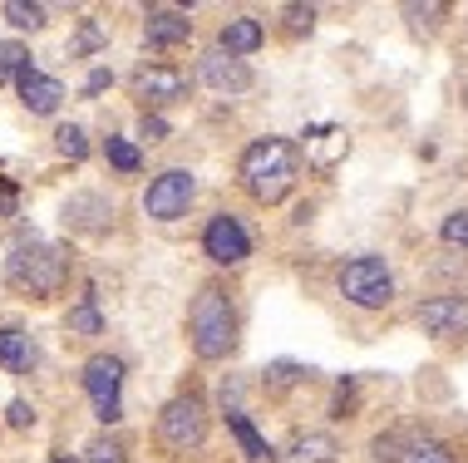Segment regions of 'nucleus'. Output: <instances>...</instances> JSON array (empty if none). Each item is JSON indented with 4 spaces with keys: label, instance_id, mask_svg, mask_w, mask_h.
<instances>
[{
    "label": "nucleus",
    "instance_id": "obj_1",
    "mask_svg": "<svg viewBox=\"0 0 468 463\" xmlns=\"http://www.w3.org/2000/svg\"><path fill=\"white\" fill-rule=\"evenodd\" d=\"M237 178L261 207H276L291 197V187L301 178V153L291 139H257L237 163Z\"/></svg>",
    "mask_w": 468,
    "mask_h": 463
},
{
    "label": "nucleus",
    "instance_id": "obj_2",
    "mask_svg": "<svg viewBox=\"0 0 468 463\" xmlns=\"http://www.w3.org/2000/svg\"><path fill=\"white\" fill-rule=\"evenodd\" d=\"M69 247L59 242H40V237H30V242H16L5 257V281L16 286V291L35 296V301H45V296H59L69 281Z\"/></svg>",
    "mask_w": 468,
    "mask_h": 463
},
{
    "label": "nucleus",
    "instance_id": "obj_3",
    "mask_svg": "<svg viewBox=\"0 0 468 463\" xmlns=\"http://www.w3.org/2000/svg\"><path fill=\"white\" fill-rule=\"evenodd\" d=\"M187 341L197 360H227L237 350V310L222 286H202L187 306Z\"/></svg>",
    "mask_w": 468,
    "mask_h": 463
},
{
    "label": "nucleus",
    "instance_id": "obj_4",
    "mask_svg": "<svg viewBox=\"0 0 468 463\" xmlns=\"http://www.w3.org/2000/svg\"><path fill=\"white\" fill-rule=\"evenodd\" d=\"M340 296L360 310H385L395 301V277H389L385 257H356L340 267Z\"/></svg>",
    "mask_w": 468,
    "mask_h": 463
},
{
    "label": "nucleus",
    "instance_id": "obj_5",
    "mask_svg": "<svg viewBox=\"0 0 468 463\" xmlns=\"http://www.w3.org/2000/svg\"><path fill=\"white\" fill-rule=\"evenodd\" d=\"M202 439H207V405L197 395L168 399L158 415V444L168 454H193V448H202Z\"/></svg>",
    "mask_w": 468,
    "mask_h": 463
},
{
    "label": "nucleus",
    "instance_id": "obj_6",
    "mask_svg": "<svg viewBox=\"0 0 468 463\" xmlns=\"http://www.w3.org/2000/svg\"><path fill=\"white\" fill-rule=\"evenodd\" d=\"M84 395L94 405V419L119 424L123 419V360L119 355H94L84 365Z\"/></svg>",
    "mask_w": 468,
    "mask_h": 463
},
{
    "label": "nucleus",
    "instance_id": "obj_7",
    "mask_svg": "<svg viewBox=\"0 0 468 463\" xmlns=\"http://www.w3.org/2000/svg\"><path fill=\"white\" fill-rule=\"evenodd\" d=\"M193 193H197L193 173H187V168H168V173H158V178L148 183L144 212L154 222H178V217H187V207H193Z\"/></svg>",
    "mask_w": 468,
    "mask_h": 463
},
{
    "label": "nucleus",
    "instance_id": "obj_8",
    "mask_svg": "<svg viewBox=\"0 0 468 463\" xmlns=\"http://www.w3.org/2000/svg\"><path fill=\"white\" fill-rule=\"evenodd\" d=\"M202 252L218 261V267H242V261L251 257V237L242 227V217L218 212V217L207 222V232H202Z\"/></svg>",
    "mask_w": 468,
    "mask_h": 463
},
{
    "label": "nucleus",
    "instance_id": "obj_9",
    "mask_svg": "<svg viewBox=\"0 0 468 463\" xmlns=\"http://www.w3.org/2000/svg\"><path fill=\"white\" fill-rule=\"evenodd\" d=\"M197 79L207 84V89H218V94H227V99H237V94H247L251 84V65L247 59H237V55H227V49H202V59H197Z\"/></svg>",
    "mask_w": 468,
    "mask_h": 463
},
{
    "label": "nucleus",
    "instance_id": "obj_10",
    "mask_svg": "<svg viewBox=\"0 0 468 463\" xmlns=\"http://www.w3.org/2000/svg\"><path fill=\"white\" fill-rule=\"evenodd\" d=\"M193 89V79L178 65H144L133 74V94L144 99V109H163V104H178Z\"/></svg>",
    "mask_w": 468,
    "mask_h": 463
},
{
    "label": "nucleus",
    "instance_id": "obj_11",
    "mask_svg": "<svg viewBox=\"0 0 468 463\" xmlns=\"http://www.w3.org/2000/svg\"><path fill=\"white\" fill-rule=\"evenodd\" d=\"M420 325L434 341H453V335H468V296H429L420 306Z\"/></svg>",
    "mask_w": 468,
    "mask_h": 463
},
{
    "label": "nucleus",
    "instance_id": "obj_12",
    "mask_svg": "<svg viewBox=\"0 0 468 463\" xmlns=\"http://www.w3.org/2000/svg\"><path fill=\"white\" fill-rule=\"evenodd\" d=\"M187 35H193L187 10H178V5H148V16H144V40L154 45V49H173V45H183Z\"/></svg>",
    "mask_w": 468,
    "mask_h": 463
},
{
    "label": "nucleus",
    "instance_id": "obj_13",
    "mask_svg": "<svg viewBox=\"0 0 468 463\" xmlns=\"http://www.w3.org/2000/svg\"><path fill=\"white\" fill-rule=\"evenodd\" d=\"M59 217H65V227H74V232H104L109 217H113V203L104 193H74V197H65Z\"/></svg>",
    "mask_w": 468,
    "mask_h": 463
},
{
    "label": "nucleus",
    "instance_id": "obj_14",
    "mask_svg": "<svg viewBox=\"0 0 468 463\" xmlns=\"http://www.w3.org/2000/svg\"><path fill=\"white\" fill-rule=\"evenodd\" d=\"M16 89H20V104L30 109V114H55V109L65 104V84L49 79V74H40L35 65L16 79Z\"/></svg>",
    "mask_w": 468,
    "mask_h": 463
},
{
    "label": "nucleus",
    "instance_id": "obj_15",
    "mask_svg": "<svg viewBox=\"0 0 468 463\" xmlns=\"http://www.w3.org/2000/svg\"><path fill=\"white\" fill-rule=\"evenodd\" d=\"M261 45H267V25H261L257 16H232L218 30V49H227V55H237V59L257 55Z\"/></svg>",
    "mask_w": 468,
    "mask_h": 463
},
{
    "label": "nucleus",
    "instance_id": "obj_16",
    "mask_svg": "<svg viewBox=\"0 0 468 463\" xmlns=\"http://www.w3.org/2000/svg\"><path fill=\"white\" fill-rule=\"evenodd\" d=\"M340 153H350V139H346V129H335V123H325V129H311L306 133V163L311 168H335V158Z\"/></svg>",
    "mask_w": 468,
    "mask_h": 463
},
{
    "label": "nucleus",
    "instance_id": "obj_17",
    "mask_svg": "<svg viewBox=\"0 0 468 463\" xmlns=\"http://www.w3.org/2000/svg\"><path fill=\"white\" fill-rule=\"evenodd\" d=\"M0 365L10 374H25L35 365V341L20 331V325H0Z\"/></svg>",
    "mask_w": 468,
    "mask_h": 463
},
{
    "label": "nucleus",
    "instance_id": "obj_18",
    "mask_svg": "<svg viewBox=\"0 0 468 463\" xmlns=\"http://www.w3.org/2000/svg\"><path fill=\"white\" fill-rule=\"evenodd\" d=\"M227 429L237 434V444H242V454H247L251 463H271V458H276V448H271L267 439H261L257 424H251V419L242 415V409H227Z\"/></svg>",
    "mask_w": 468,
    "mask_h": 463
},
{
    "label": "nucleus",
    "instance_id": "obj_19",
    "mask_svg": "<svg viewBox=\"0 0 468 463\" xmlns=\"http://www.w3.org/2000/svg\"><path fill=\"white\" fill-rule=\"evenodd\" d=\"M340 444L331 434H296V444H291V458L296 463H335Z\"/></svg>",
    "mask_w": 468,
    "mask_h": 463
},
{
    "label": "nucleus",
    "instance_id": "obj_20",
    "mask_svg": "<svg viewBox=\"0 0 468 463\" xmlns=\"http://www.w3.org/2000/svg\"><path fill=\"white\" fill-rule=\"evenodd\" d=\"M65 325H69L74 335H104V316H99V296H94V286L84 291V301H80V306H69Z\"/></svg>",
    "mask_w": 468,
    "mask_h": 463
},
{
    "label": "nucleus",
    "instance_id": "obj_21",
    "mask_svg": "<svg viewBox=\"0 0 468 463\" xmlns=\"http://www.w3.org/2000/svg\"><path fill=\"white\" fill-rule=\"evenodd\" d=\"M261 374H267V390L271 395H282V390H291V384H301V380H306V365H296V360H271V365L267 370H261Z\"/></svg>",
    "mask_w": 468,
    "mask_h": 463
},
{
    "label": "nucleus",
    "instance_id": "obj_22",
    "mask_svg": "<svg viewBox=\"0 0 468 463\" xmlns=\"http://www.w3.org/2000/svg\"><path fill=\"white\" fill-rule=\"evenodd\" d=\"M55 148H59V158L84 163V153H90V139H84L80 123H59V129H55Z\"/></svg>",
    "mask_w": 468,
    "mask_h": 463
},
{
    "label": "nucleus",
    "instance_id": "obj_23",
    "mask_svg": "<svg viewBox=\"0 0 468 463\" xmlns=\"http://www.w3.org/2000/svg\"><path fill=\"white\" fill-rule=\"evenodd\" d=\"M399 463H453V454H449V444H439V439H414V444H404Z\"/></svg>",
    "mask_w": 468,
    "mask_h": 463
},
{
    "label": "nucleus",
    "instance_id": "obj_24",
    "mask_svg": "<svg viewBox=\"0 0 468 463\" xmlns=\"http://www.w3.org/2000/svg\"><path fill=\"white\" fill-rule=\"evenodd\" d=\"M0 16H5L16 30H45V5H25V0H5L0 5Z\"/></svg>",
    "mask_w": 468,
    "mask_h": 463
},
{
    "label": "nucleus",
    "instance_id": "obj_25",
    "mask_svg": "<svg viewBox=\"0 0 468 463\" xmlns=\"http://www.w3.org/2000/svg\"><path fill=\"white\" fill-rule=\"evenodd\" d=\"M30 69V49L20 40H0V79H20Z\"/></svg>",
    "mask_w": 468,
    "mask_h": 463
},
{
    "label": "nucleus",
    "instance_id": "obj_26",
    "mask_svg": "<svg viewBox=\"0 0 468 463\" xmlns=\"http://www.w3.org/2000/svg\"><path fill=\"white\" fill-rule=\"evenodd\" d=\"M104 158H109L119 173H138V163H144V158H138V148H133L129 139H119V133H109V139H104Z\"/></svg>",
    "mask_w": 468,
    "mask_h": 463
},
{
    "label": "nucleus",
    "instance_id": "obj_27",
    "mask_svg": "<svg viewBox=\"0 0 468 463\" xmlns=\"http://www.w3.org/2000/svg\"><path fill=\"white\" fill-rule=\"evenodd\" d=\"M84 463H129V458H123V444H113V439H94L90 448H84Z\"/></svg>",
    "mask_w": 468,
    "mask_h": 463
},
{
    "label": "nucleus",
    "instance_id": "obj_28",
    "mask_svg": "<svg viewBox=\"0 0 468 463\" xmlns=\"http://www.w3.org/2000/svg\"><path fill=\"white\" fill-rule=\"evenodd\" d=\"M439 237H444L449 247H468V212H449L444 227H439Z\"/></svg>",
    "mask_w": 468,
    "mask_h": 463
},
{
    "label": "nucleus",
    "instance_id": "obj_29",
    "mask_svg": "<svg viewBox=\"0 0 468 463\" xmlns=\"http://www.w3.org/2000/svg\"><path fill=\"white\" fill-rule=\"evenodd\" d=\"M94 49H104V30H99L94 20L80 25V40H74V55H94Z\"/></svg>",
    "mask_w": 468,
    "mask_h": 463
},
{
    "label": "nucleus",
    "instance_id": "obj_30",
    "mask_svg": "<svg viewBox=\"0 0 468 463\" xmlns=\"http://www.w3.org/2000/svg\"><path fill=\"white\" fill-rule=\"evenodd\" d=\"M5 424H10V429H30V424H35V409L25 405V399H10V405H5Z\"/></svg>",
    "mask_w": 468,
    "mask_h": 463
},
{
    "label": "nucleus",
    "instance_id": "obj_31",
    "mask_svg": "<svg viewBox=\"0 0 468 463\" xmlns=\"http://www.w3.org/2000/svg\"><path fill=\"white\" fill-rule=\"evenodd\" d=\"M286 20H291V30H311V25H315V10H311V5H286Z\"/></svg>",
    "mask_w": 468,
    "mask_h": 463
},
{
    "label": "nucleus",
    "instance_id": "obj_32",
    "mask_svg": "<svg viewBox=\"0 0 468 463\" xmlns=\"http://www.w3.org/2000/svg\"><path fill=\"white\" fill-rule=\"evenodd\" d=\"M144 139L148 143H163V139H168V123H163L158 114H144Z\"/></svg>",
    "mask_w": 468,
    "mask_h": 463
},
{
    "label": "nucleus",
    "instance_id": "obj_33",
    "mask_svg": "<svg viewBox=\"0 0 468 463\" xmlns=\"http://www.w3.org/2000/svg\"><path fill=\"white\" fill-rule=\"evenodd\" d=\"M113 84V69H90V79H84V94H104Z\"/></svg>",
    "mask_w": 468,
    "mask_h": 463
},
{
    "label": "nucleus",
    "instance_id": "obj_34",
    "mask_svg": "<svg viewBox=\"0 0 468 463\" xmlns=\"http://www.w3.org/2000/svg\"><path fill=\"white\" fill-rule=\"evenodd\" d=\"M0 212L16 217V183H5V178H0Z\"/></svg>",
    "mask_w": 468,
    "mask_h": 463
},
{
    "label": "nucleus",
    "instance_id": "obj_35",
    "mask_svg": "<svg viewBox=\"0 0 468 463\" xmlns=\"http://www.w3.org/2000/svg\"><path fill=\"white\" fill-rule=\"evenodd\" d=\"M49 463H80V458H69V454H59V458H49Z\"/></svg>",
    "mask_w": 468,
    "mask_h": 463
}]
</instances>
